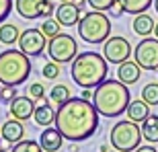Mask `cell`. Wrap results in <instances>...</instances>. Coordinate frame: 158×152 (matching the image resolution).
I'll use <instances>...</instances> for the list:
<instances>
[{
	"instance_id": "6da1fadb",
	"label": "cell",
	"mask_w": 158,
	"mask_h": 152,
	"mask_svg": "<svg viewBox=\"0 0 158 152\" xmlns=\"http://www.w3.org/2000/svg\"><path fill=\"white\" fill-rule=\"evenodd\" d=\"M97 125H99L97 107L93 105V101L82 97H70L56 111V128L70 142L88 140L97 132Z\"/></svg>"
},
{
	"instance_id": "7a4b0ae2",
	"label": "cell",
	"mask_w": 158,
	"mask_h": 152,
	"mask_svg": "<svg viewBox=\"0 0 158 152\" xmlns=\"http://www.w3.org/2000/svg\"><path fill=\"white\" fill-rule=\"evenodd\" d=\"M131 103V93L125 82L117 80H103L93 93V105L97 107L99 115L105 117H119L125 113L127 105Z\"/></svg>"
},
{
	"instance_id": "3957f363",
	"label": "cell",
	"mask_w": 158,
	"mask_h": 152,
	"mask_svg": "<svg viewBox=\"0 0 158 152\" xmlns=\"http://www.w3.org/2000/svg\"><path fill=\"white\" fill-rule=\"evenodd\" d=\"M70 74L78 87L97 88L109 74V62L97 52H82L70 62Z\"/></svg>"
},
{
	"instance_id": "277c9868",
	"label": "cell",
	"mask_w": 158,
	"mask_h": 152,
	"mask_svg": "<svg viewBox=\"0 0 158 152\" xmlns=\"http://www.w3.org/2000/svg\"><path fill=\"white\" fill-rule=\"evenodd\" d=\"M31 74V60L21 49H4L0 53V82L6 87L23 84Z\"/></svg>"
},
{
	"instance_id": "5b68a950",
	"label": "cell",
	"mask_w": 158,
	"mask_h": 152,
	"mask_svg": "<svg viewBox=\"0 0 158 152\" xmlns=\"http://www.w3.org/2000/svg\"><path fill=\"white\" fill-rule=\"evenodd\" d=\"M78 27V35L80 39H84L86 43H105L111 35V21L105 15V11H90L86 15H82Z\"/></svg>"
},
{
	"instance_id": "8992f818",
	"label": "cell",
	"mask_w": 158,
	"mask_h": 152,
	"mask_svg": "<svg viewBox=\"0 0 158 152\" xmlns=\"http://www.w3.org/2000/svg\"><path fill=\"white\" fill-rule=\"evenodd\" d=\"M111 146L119 152H134L142 144V128L131 119L117 121L109 134Z\"/></svg>"
},
{
	"instance_id": "52a82bcc",
	"label": "cell",
	"mask_w": 158,
	"mask_h": 152,
	"mask_svg": "<svg viewBox=\"0 0 158 152\" xmlns=\"http://www.w3.org/2000/svg\"><path fill=\"white\" fill-rule=\"evenodd\" d=\"M47 56L58 64H70L78 56L76 39L72 35H68V33H60V35L52 37L49 43H47Z\"/></svg>"
},
{
	"instance_id": "ba28073f",
	"label": "cell",
	"mask_w": 158,
	"mask_h": 152,
	"mask_svg": "<svg viewBox=\"0 0 158 152\" xmlns=\"http://www.w3.org/2000/svg\"><path fill=\"white\" fill-rule=\"evenodd\" d=\"M134 58L142 70H158V37H144L135 45Z\"/></svg>"
},
{
	"instance_id": "9c48e42d",
	"label": "cell",
	"mask_w": 158,
	"mask_h": 152,
	"mask_svg": "<svg viewBox=\"0 0 158 152\" xmlns=\"http://www.w3.org/2000/svg\"><path fill=\"white\" fill-rule=\"evenodd\" d=\"M15 8H17L19 17L23 19H39V17H49L56 12V6H53L52 0H15Z\"/></svg>"
},
{
	"instance_id": "30bf717a",
	"label": "cell",
	"mask_w": 158,
	"mask_h": 152,
	"mask_svg": "<svg viewBox=\"0 0 158 152\" xmlns=\"http://www.w3.org/2000/svg\"><path fill=\"white\" fill-rule=\"evenodd\" d=\"M47 37L43 35L41 29H25L21 31V37H19V49L25 52L29 58H35V56H41L43 49L47 47Z\"/></svg>"
},
{
	"instance_id": "8fae6325",
	"label": "cell",
	"mask_w": 158,
	"mask_h": 152,
	"mask_svg": "<svg viewBox=\"0 0 158 152\" xmlns=\"http://www.w3.org/2000/svg\"><path fill=\"white\" fill-rule=\"evenodd\" d=\"M103 56L109 64H121L125 60H129L131 56V45L125 37H109V39L103 43Z\"/></svg>"
},
{
	"instance_id": "7c38bea8",
	"label": "cell",
	"mask_w": 158,
	"mask_h": 152,
	"mask_svg": "<svg viewBox=\"0 0 158 152\" xmlns=\"http://www.w3.org/2000/svg\"><path fill=\"white\" fill-rule=\"evenodd\" d=\"M82 8L80 6H76L74 2H60V6L56 8V12H53V17H56V21H58L62 27H74V25L80 23L82 19Z\"/></svg>"
},
{
	"instance_id": "4fadbf2b",
	"label": "cell",
	"mask_w": 158,
	"mask_h": 152,
	"mask_svg": "<svg viewBox=\"0 0 158 152\" xmlns=\"http://www.w3.org/2000/svg\"><path fill=\"white\" fill-rule=\"evenodd\" d=\"M35 99L33 97H15V99L10 101V115L15 117V119H21V121H27L29 117H33V113H35Z\"/></svg>"
},
{
	"instance_id": "5bb4252c",
	"label": "cell",
	"mask_w": 158,
	"mask_h": 152,
	"mask_svg": "<svg viewBox=\"0 0 158 152\" xmlns=\"http://www.w3.org/2000/svg\"><path fill=\"white\" fill-rule=\"evenodd\" d=\"M64 136H62V132H60L58 128H45L43 132H41V136H39V144H41V148L45 152H58L60 148L64 146Z\"/></svg>"
},
{
	"instance_id": "9a60e30c",
	"label": "cell",
	"mask_w": 158,
	"mask_h": 152,
	"mask_svg": "<svg viewBox=\"0 0 158 152\" xmlns=\"http://www.w3.org/2000/svg\"><path fill=\"white\" fill-rule=\"evenodd\" d=\"M0 136H2V140L8 142V144H17L25 138V128H23V121L21 119H8L4 121V125L0 128Z\"/></svg>"
},
{
	"instance_id": "2e32d148",
	"label": "cell",
	"mask_w": 158,
	"mask_h": 152,
	"mask_svg": "<svg viewBox=\"0 0 158 152\" xmlns=\"http://www.w3.org/2000/svg\"><path fill=\"white\" fill-rule=\"evenodd\" d=\"M140 74H142V68L138 62H131V60H125V62H121L117 68V78L121 82H125V84H135V82L140 80Z\"/></svg>"
},
{
	"instance_id": "e0dca14e",
	"label": "cell",
	"mask_w": 158,
	"mask_h": 152,
	"mask_svg": "<svg viewBox=\"0 0 158 152\" xmlns=\"http://www.w3.org/2000/svg\"><path fill=\"white\" fill-rule=\"evenodd\" d=\"M33 119H35V123L39 128H49L52 123H56V111H53V107L47 101H43V103H39L35 107Z\"/></svg>"
},
{
	"instance_id": "ac0fdd59",
	"label": "cell",
	"mask_w": 158,
	"mask_h": 152,
	"mask_svg": "<svg viewBox=\"0 0 158 152\" xmlns=\"http://www.w3.org/2000/svg\"><path fill=\"white\" fill-rule=\"evenodd\" d=\"M125 115H127V119H131V121L142 123L148 115H150V105H148L144 99H135V101H131V103L127 105Z\"/></svg>"
},
{
	"instance_id": "d6986e66",
	"label": "cell",
	"mask_w": 158,
	"mask_h": 152,
	"mask_svg": "<svg viewBox=\"0 0 158 152\" xmlns=\"http://www.w3.org/2000/svg\"><path fill=\"white\" fill-rule=\"evenodd\" d=\"M154 19L150 17V15H146V12H142V15H135L134 23H131V29H134L135 35L140 37H148L150 33H154Z\"/></svg>"
},
{
	"instance_id": "ffe728a7",
	"label": "cell",
	"mask_w": 158,
	"mask_h": 152,
	"mask_svg": "<svg viewBox=\"0 0 158 152\" xmlns=\"http://www.w3.org/2000/svg\"><path fill=\"white\" fill-rule=\"evenodd\" d=\"M142 138L150 144H158V115H150L142 121Z\"/></svg>"
},
{
	"instance_id": "44dd1931",
	"label": "cell",
	"mask_w": 158,
	"mask_h": 152,
	"mask_svg": "<svg viewBox=\"0 0 158 152\" xmlns=\"http://www.w3.org/2000/svg\"><path fill=\"white\" fill-rule=\"evenodd\" d=\"M19 37H21V31L15 23H0V43L2 45H12V43H19Z\"/></svg>"
},
{
	"instance_id": "7402d4cb",
	"label": "cell",
	"mask_w": 158,
	"mask_h": 152,
	"mask_svg": "<svg viewBox=\"0 0 158 152\" xmlns=\"http://www.w3.org/2000/svg\"><path fill=\"white\" fill-rule=\"evenodd\" d=\"M127 15H142L154 4V0H117Z\"/></svg>"
},
{
	"instance_id": "603a6c76",
	"label": "cell",
	"mask_w": 158,
	"mask_h": 152,
	"mask_svg": "<svg viewBox=\"0 0 158 152\" xmlns=\"http://www.w3.org/2000/svg\"><path fill=\"white\" fill-rule=\"evenodd\" d=\"M70 97H72V95H70V88L66 87V84H56V87L49 91V99H52L58 107L64 105V103L70 99Z\"/></svg>"
},
{
	"instance_id": "cb8c5ba5",
	"label": "cell",
	"mask_w": 158,
	"mask_h": 152,
	"mask_svg": "<svg viewBox=\"0 0 158 152\" xmlns=\"http://www.w3.org/2000/svg\"><path fill=\"white\" fill-rule=\"evenodd\" d=\"M10 152H45L41 148L39 140H21L17 144H12V150Z\"/></svg>"
},
{
	"instance_id": "d4e9b609",
	"label": "cell",
	"mask_w": 158,
	"mask_h": 152,
	"mask_svg": "<svg viewBox=\"0 0 158 152\" xmlns=\"http://www.w3.org/2000/svg\"><path fill=\"white\" fill-rule=\"evenodd\" d=\"M140 97L146 101L148 105H158V82H148L146 87L142 88Z\"/></svg>"
},
{
	"instance_id": "484cf974",
	"label": "cell",
	"mask_w": 158,
	"mask_h": 152,
	"mask_svg": "<svg viewBox=\"0 0 158 152\" xmlns=\"http://www.w3.org/2000/svg\"><path fill=\"white\" fill-rule=\"evenodd\" d=\"M60 27H62V25H60L56 19H49V17H47L45 21L41 23L39 29L43 31V35H45L47 39H52V37H56V35H60V33H62V31H60Z\"/></svg>"
},
{
	"instance_id": "4316f807",
	"label": "cell",
	"mask_w": 158,
	"mask_h": 152,
	"mask_svg": "<svg viewBox=\"0 0 158 152\" xmlns=\"http://www.w3.org/2000/svg\"><path fill=\"white\" fill-rule=\"evenodd\" d=\"M60 66H62V64L53 62V60H52V62H47V64H43V76H45L47 80H56V78L60 76V72H62V70H60Z\"/></svg>"
},
{
	"instance_id": "83f0119b",
	"label": "cell",
	"mask_w": 158,
	"mask_h": 152,
	"mask_svg": "<svg viewBox=\"0 0 158 152\" xmlns=\"http://www.w3.org/2000/svg\"><path fill=\"white\" fill-rule=\"evenodd\" d=\"M15 97H17V87H6V84H2V88H0V99L10 105V101Z\"/></svg>"
},
{
	"instance_id": "f1b7e54d",
	"label": "cell",
	"mask_w": 158,
	"mask_h": 152,
	"mask_svg": "<svg viewBox=\"0 0 158 152\" xmlns=\"http://www.w3.org/2000/svg\"><path fill=\"white\" fill-rule=\"evenodd\" d=\"M115 2L117 0H88V4L93 6L94 11H111Z\"/></svg>"
},
{
	"instance_id": "f546056e",
	"label": "cell",
	"mask_w": 158,
	"mask_h": 152,
	"mask_svg": "<svg viewBox=\"0 0 158 152\" xmlns=\"http://www.w3.org/2000/svg\"><path fill=\"white\" fill-rule=\"evenodd\" d=\"M12 6H15V2L12 0H0V23H4L6 17L10 15Z\"/></svg>"
},
{
	"instance_id": "4dcf8cb0",
	"label": "cell",
	"mask_w": 158,
	"mask_h": 152,
	"mask_svg": "<svg viewBox=\"0 0 158 152\" xmlns=\"http://www.w3.org/2000/svg\"><path fill=\"white\" fill-rule=\"evenodd\" d=\"M43 95H45V88H43L41 82H33L29 87V97H33V99H43Z\"/></svg>"
},
{
	"instance_id": "1f68e13d",
	"label": "cell",
	"mask_w": 158,
	"mask_h": 152,
	"mask_svg": "<svg viewBox=\"0 0 158 152\" xmlns=\"http://www.w3.org/2000/svg\"><path fill=\"white\" fill-rule=\"evenodd\" d=\"M134 152H158V148H154V146H138Z\"/></svg>"
},
{
	"instance_id": "d6a6232c",
	"label": "cell",
	"mask_w": 158,
	"mask_h": 152,
	"mask_svg": "<svg viewBox=\"0 0 158 152\" xmlns=\"http://www.w3.org/2000/svg\"><path fill=\"white\" fill-rule=\"evenodd\" d=\"M80 97H82V99H88V101H90V99H93V88H82V95H80Z\"/></svg>"
},
{
	"instance_id": "836d02e7",
	"label": "cell",
	"mask_w": 158,
	"mask_h": 152,
	"mask_svg": "<svg viewBox=\"0 0 158 152\" xmlns=\"http://www.w3.org/2000/svg\"><path fill=\"white\" fill-rule=\"evenodd\" d=\"M70 2H74L76 6H80V8H84V4H86L88 0H70Z\"/></svg>"
},
{
	"instance_id": "e575fe53",
	"label": "cell",
	"mask_w": 158,
	"mask_h": 152,
	"mask_svg": "<svg viewBox=\"0 0 158 152\" xmlns=\"http://www.w3.org/2000/svg\"><path fill=\"white\" fill-rule=\"evenodd\" d=\"M154 35H156V37H158V23H156V25H154Z\"/></svg>"
},
{
	"instance_id": "d590c367",
	"label": "cell",
	"mask_w": 158,
	"mask_h": 152,
	"mask_svg": "<svg viewBox=\"0 0 158 152\" xmlns=\"http://www.w3.org/2000/svg\"><path fill=\"white\" fill-rule=\"evenodd\" d=\"M154 8H156V12H158V0H154Z\"/></svg>"
},
{
	"instance_id": "8d00e7d4",
	"label": "cell",
	"mask_w": 158,
	"mask_h": 152,
	"mask_svg": "<svg viewBox=\"0 0 158 152\" xmlns=\"http://www.w3.org/2000/svg\"><path fill=\"white\" fill-rule=\"evenodd\" d=\"M0 152H8V150H4V148H0Z\"/></svg>"
},
{
	"instance_id": "74e56055",
	"label": "cell",
	"mask_w": 158,
	"mask_h": 152,
	"mask_svg": "<svg viewBox=\"0 0 158 152\" xmlns=\"http://www.w3.org/2000/svg\"><path fill=\"white\" fill-rule=\"evenodd\" d=\"M107 152H119V150H107Z\"/></svg>"
},
{
	"instance_id": "f35d334b",
	"label": "cell",
	"mask_w": 158,
	"mask_h": 152,
	"mask_svg": "<svg viewBox=\"0 0 158 152\" xmlns=\"http://www.w3.org/2000/svg\"><path fill=\"white\" fill-rule=\"evenodd\" d=\"M60 2H70V0H60Z\"/></svg>"
},
{
	"instance_id": "ab89813d",
	"label": "cell",
	"mask_w": 158,
	"mask_h": 152,
	"mask_svg": "<svg viewBox=\"0 0 158 152\" xmlns=\"http://www.w3.org/2000/svg\"><path fill=\"white\" fill-rule=\"evenodd\" d=\"M0 88H2V82H0Z\"/></svg>"
},
{
	"instance_id": "60d3db41",
	"label": "cell",
	"mask_w": 158,
	"mask_h": 152,
	"mask_svg": "<svg viewBox=\"0 0 158 152\" xmlns=\"http://www.w3.org/2000/svg\"><path fill=\"white\" fill-rule=\"evenodd\" d=\"M0 140H2V136H0Z\"/></svg>"
}]
</instances>
